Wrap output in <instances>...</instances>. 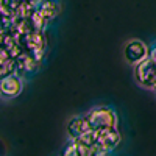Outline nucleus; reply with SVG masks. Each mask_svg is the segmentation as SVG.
Listing matches in <instances>:
<instances>
[{
  "mask_svg": "<svg viewBox=\"0 0 156 156\" xmlns=\"http://www.w3.org/2000/svg\"><path fill=\"white\" fill-rule=\"evenodd\" d=\"M122 136L117 128H106V129H94V147L97 151L111 153L119 147Z\"/></svg>",
  "mask_w": 156,
  "mask_h": 156,
  "instance_id": "nucleus-2",
  "label": "nucleus"
},
{
  "mask_svg": "<svg viewBox=\"0 0 156 156\" xmlns=\"http://www.w3.org/2000/svg\"><path fill=\"white\" fill-rule=\"evenodd\" d=\"M108 154H109V153H105V151H97L94 156H108Z\"/></svg>",
  "mask_w": 156,
  "mask_h": 156,
  "instance_id": "nucleus-11",
  "label": "nucleus"
},
{
  "mask_svg": "<svg viewBox=\"0 0 156 156\" xmlns=\"http://www.w3.org/2000/svg\"><path fill=\"white\" fill-rule=\"evenodd\" d=\"M95 153H97V150L94 145L87 144V142H84L81 139H73L66 147L62 156H94Z\"/></svg>",
  "mask_w": 156,
  "mask_h": 156,
  "instance_id": "nucleus-6",
  "label": "nucleus"
},
{
  "mask_svg": "<svg viewBox=\"0 0 156 156\" xmlns=\"http://www.w3.org/2000/svg\"><path fill=\"white\" fill-rule=\"evenodd\" d=\"M27 2H30V3H34V5H37L39 2H42V0H27Z\"/></svg>",
  "mask_w": 156,
  "mask_h": 156,
  "instance_id": "nucleus-12",
  "label": "nucleus"
},
{
  "mask_svg": "<svg viewBox=\"0 0 156 156\" xmlns=\"http://www.w3.org/2000/svg\"><path fill=\"white\" fill-rule=\"evenodd\" d=\"M22 80L16 75V73H9L3 78H0V95L12 98V97H17L22 92Z\"/></svg>",
  "mask_w": 156,
  "mask_h": 156,
  "instance_id": "nucleus-5",
  "label": "nucleus"
},
{
  "mask_svg": "<svg viewBox=\"0 0 156 156\" xmlns=\"http://www.w3.org/2000/svg\"><path fill=\"white\" fill-rule=\"evenodd\" d=\"M134 78L139 86L156 90V61L150 56L134 66Z\"/></svg>",
  "mask_w": 156,
  "mask_h": 156,
  "instance_id": "nucleus-3",
  "label": "nucleus"
},
{
  "mask_svg": "<svg viewBox=\"0 0 156 156\" xmlns=\"http://www.w3.org/2000/svg\"><path fill=\"white\" fill-rule=\"evenodd\" d=\"M36 11L45 22H48L53 17H56V14L59 12V5L55 0H42L36 5Z\"/></svg>",
  "mask_w": 156,
  "mask_h": 156,
  "instance_id": "nucleus-9",
  "label": "nucleus"
},
{
  "mask_svg": "<svg viewBox=\"0 0 156 156\" xmlns=\"http://www.w3.org/2000/svg\"><path fill=\"white\" fill-rule=\"evenodd\" d=\"M123 56L128 64L136 66V64L150 58V47L140 39H131L123 47Z\"/></svg>",
  "mask_w": 156,
  "mask_h": 156,
  "instance_id": "nucleus-4",
  "label": "nucleus"
},
{
  "mask_svg": "<svg viewBox=\"0 0 156 156\" xmlns=\"http://www.w3.org/2000/svg\"><path fill=\"white\" fill-rule=\"evenodd\" d=\"M89 129H90V125L86 119V115L84 117H73V119H70L69 123H67V134H69L70 140L81 137L84 133L89 131Z\"/></svg>",
  "mask_w": 156,
  "mask_h": 156,
  "instance_id": "nucleus-7",
  "label": "nucleus"
},
{
  "mask_svg": "<svg viewBox=\"0 0 156 156\" xmlns=\"http://www.w3.org/2000/svg\"><path fill=\"white\" fill-rule=\"evenodd\" d=\"M86 119L92 129H106V128H117L119 125V117L117 112L109 106H97L92 108L87 114Z\"/></svg>",
  "mask_w": 156,
  "mask_h": 156,
  "instance_id": "nucleus-1",
  "label": "nucleus"
},
{
  "mask_svg": "<svg viewBox=\"0 0 156 156\" xmlns=\"http://www.w3.org/2000/svg\"><path fill=\"white\" fill-rule=\"evenodd\" d=\"M150 56L156 61V44L153 45V48H150Z\"/></svg>",
  "mask_w": 156,
  "mask_h": 156,
  "instance_id": "nucleus-10",
  "label": "nucleus"
},
{
  "mask_svg": "<svg viewBox=\"0 0 156 156\" xmlns=\"http://www.w3.org/2000/svg\"><path fill=\"white\" fill-rule=\"evenodd\" d=\"M14 69H16V58L9 53L5 45H0V78L14 73Z\"/></svg>",
  "mask_w": 156,
  "mask_h": 156,
  "instance_id": "nucleus-8",
  "label": "nucleus"
}]
</instances>
